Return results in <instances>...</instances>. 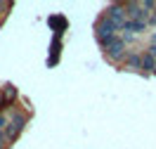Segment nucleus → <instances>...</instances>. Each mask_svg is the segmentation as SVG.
Segmentation results:
<instances>
[{
	"instance_id": "nucleus-3",
	"label": "nucleus",
	"mask_w": 156,
	"mask_h": 149,
	"mask_svg": "<svg viewBox=\"0 0 156 149\" xmlns=\"http://www.w3.org/2000/svg\"><path fill=\"white\" fill-rule=\"evenodd\" d=\"M107 17L114 21L116 26H126V21H128V17H126V2H114V5L109 7Z\"/></svg>"
},
{
	"instance_id": "nucleus-1",
	"label": "nucleus",
	"mask_w": 156,
	"mask_h": 149,
	"mask_svg": "<svg viewBox=\"0 0 156 149\" xmlns=\"http://www.w3.org/2000/svg\"><path fill=\"white\" fill-rule=\"evenodd\" d=\"M116 31H118V26L109 19V17H102V19L95 24V36H97V40L102 43V48H107L109 43L116 38Z\"/></svg>"
},
{
	"instance_id": "nucleus-5",
	"label": "nucleus",
	"mask_w": 156,
	"mask_h": 149,
	"mask_svg": "<svg viewBox=\"0 0 156 149\" xmlns=\"http://www.w3.org/2000/svg\"><path fill=\"white\" fill-rule=\"evenodd\" d=\"M126 66L128 69H142V55H128Z\"/></svg>"
},
{
	"instance_id": "nucleus-8",
	"label": "nucleus",
	"mask_w": 156,
	"mask_h": 149,
	"mask_svg": "<svg viewBox=\"0 0 156 149\" xmlns=\"http://www.w3.org/2000/svg\"><path fill=\"white\" fill-rule=\"evenodd\" d=\"M149 55H151V57H156V45H151V48H149Z\"/></svg>"
},
{
	"instance_id": "nucleus-7",
	"label": "nucleus",
	"mask_w": 156,
	"mask_h": 149,
	"mask_svg": "<svg viewBox=\"0 0 156 149\" xmlns=\"http://www.w3.org/2000/svg\"><path fill=\"white\" fill-rule=\"evenodd\" d=\"M156 69V62L151 55H142V71H154Z\"/></svg>"
},
{
	"instance_id": "nucleus-4",
	"label": "nucleus",
	"mask_w": 156,
	"mask_h": 149,
	"mask_svg": "<svg viewBox=\"0 0 156 149\" xmlns=\"http://www.w3.org/2000/svg\"><path fill=\"white\" fill-rule=\"evenodd\" d=\"M0 97H2V104H5V107L14 104V102H17V88H14V85H5V88L0 90Z\"/></svg>"
},
{
	"instance_id": "nucleus-6",
	"label": "nucleus",
	"mask_w": 156,
	"mask_h": 149,
	"mask_svg": "<svg viewBox=\"0 0 156 149\" xmlns=\"http://www.w3.org/2000/svg\"><path fill=\"white\" fill-rule=\"evenodd\" d=\"M126 31H133V33H142V31L147 29L142 21H126V26H123Z\"/></svg>"
},
{
	"instance_id": "nucleus-2",
	"label": "nucleus",
	"mask_w": 156,
	"mask_h": 149,
	"mask_svg": "<svg viewBox=\"0 0 156 149\" xmlns=\"http://www.w3.org/2000/svg\"><path fill=\"white\" fill-rule=\"evenodd\" d=\"M104 50H107V57H109L111 62H121V59H126V40L114 38Z\"/></svg>"
}]
</instances>
